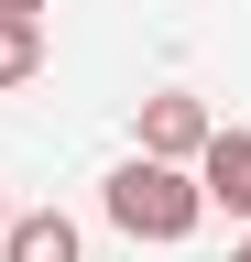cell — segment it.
Listing matches in <instances>:
<instances>
[{
	"label": "cell",
	"instance_id": "1",
	"mask_svg": "<svg viewBox=\"0 0 251 262\" xmlns=\"http://www.w3.org/2000/svg\"><path fill=\"white\" fill-rule=\"evenodd\" d=\"M99 208H109V229L120 241H186V229L208 219V196H197V175H175V164H120V175L99 186Z\"/></svg>",
	"mask_w": 251,
	"mask_h": 262
},
{
	"label": "cell",
	"instance_id": "2",
	"mask_svg": "<svg viewBox=\"0 0 251 262\" xmlns=\"http://www.w3.org/2000/svg\"><path fill=\"white\" fill-rule=\"evenodd\" d=\"M131 131H142V164H175V175H197V153H208V98H186V88H153L142 110H131Z\"/></svg>",
	"mask_w": 251,
	"mask_h": 262
},
{
	"label": "cell",
	"instance_id": "3",
	"mask_svg": "<svg viewBox=\"0 0 251 262\" xmlns=\"http://www.w3.org/2000/svg\"><path fill=\"white\" fill-rule=\"evenodd\" d=\"M197 196H208V208H230V219L251 229V131H230V120L208 131V153H197Z\"/></svg>",
	"mask_w": 251,
	"mask_h": 262
},
{
	"label": "cell",
	"instance_id": "4",
	"mask_svg": "<svg viewBox=\"0 0 251 262\" xmlns=\"http://www.w3.org/2000/svg\"><path fill=\"white\" fill-rule=\"evenodd\" d=\"M0 262H87V241H77V219H66V208H11Z\"/></svg>",
	"mask_w": 251,
	"mask_h": 262
},
{
	"label": "cell",
	"instance_id": "5",
	"mask_svg": "<svg viewBox=\"0 0 251 262\" xmlns=\"http://www.w3.org/2000/svg\"><path fill=\"white\" fill-rule=\"evenodd\" d=\"M33 66H44V22H11V11H0V88H22Z\"/></svg>",
	"mask_w": 251,
	"mask_h": 262
},
{
	"label": "cell",
	"instance_id": "6",
	"mask_svg": "<svg viewBox=\"0 0 251 262\" xmlns=\"http://www.w3.org/2000/svg\"><path fill=\"white\" fill-rule=\"evenodd\" d=\"M0 11H11V22H44V0H0Z\"/></svg>",
	"mask_w": 251,
	"mask_h": 262
},
{
	"label": "cell",
	"instance_id": "7",
	"mask_svg": "<svg viewBox=\"0 0 251 262\" xmlns=\"http://www.w3.org/2000/svg\"><path fill=\"white\" fill-rule=\"evenodd\" d=\"M230 262H251V229H240V241H230Z\"/></svg>",
	"mask_w": 251,
	"mask_h": 262
},
{
	"label": "cell",
	"instance_id": "8",
	"mask_svg": "<svg viewBox=\"0 0 251 262\" xmlns=\"http://www.w3.org/2000/svg\"><path fill=\"white\" fill-rule=\"evenodd\" d=\"M0 229H11V196H0Z\"/></svg>",
	"mask_w": 251,
	"mask_h": 262
}]
</instances>
